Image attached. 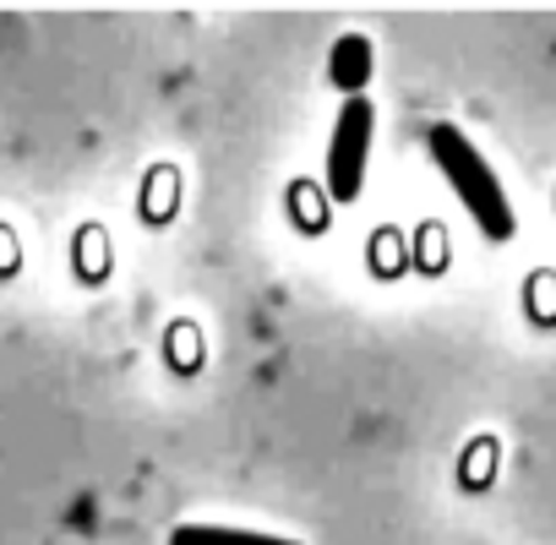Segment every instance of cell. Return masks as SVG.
Returning <instances> with one entry per match:
<instances>
[{"instance_id": "obj_1", "label": "cell", "mask_w": 556, "mask_h": 545, "mask_svg": "<svg viewBox=\"0 0 556 545\" xmlns=\"http://www.w3.org/2000/svg\"><path fill=\"white\" fill-rule=\"evenodd\" d=\"M426 142H431V159H437V169L447 175L453 197H458L464 213L480 224V235H485V240H507V235H513V202H507L502 180L491 175V164L475 153V142H469L458 126H431Z\"/></svg>"}, {"instance_id": "obj_2", "label": "cell", "mask_w": 556, "mask_h": 545, "mask_svg": "<svg viewBox=\"0 0 556 545\" xmlns=\"http://www.w3.org/2000/svg\"><path fill=\"white\" fill-rule=\"evenodd\" d=\"M371 126H377V110L371 99H344L339 110V126H333V142H328V197L333 202H355L361 186H366V153H371Z\"/></svg>"}, {"instance_id": "obj_3", "label": "cell", "mask_w": 556, "mask_h": 545, "mask_svg": "<svg viewBox=\"0 0 556 545\" xmlns=\"http://www.w3.org/2000/svg\"><path fill=\"white\" fill-rule=\"evenodd\" d=\"M169 545H295V540L251 534V529H229V523H180L169 534Z\"/></svg>"}, {"instance_id": "obj_4", "label": "cell", "mask_w": 556, "mask_h": 545, "mask_svg": "<svg viewBox=\"0 0 556 545\" xmlns=\"http://www.w3.org/2000/svg\"><path fill=\"white\" fill-rule=\"evenodd\" d=\"M366 77H371V45L366 39H339V50H333V83H339V93H361L366 88Z\"/></svg>"}]
</instances>
